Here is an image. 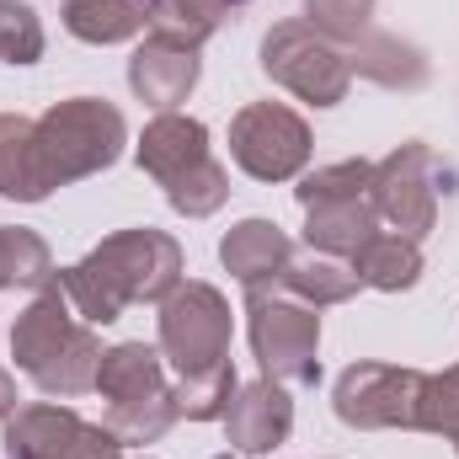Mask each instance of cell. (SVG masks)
<instances>
[{
  "label": "cell",
  "instance_id": "ba28073f",
  "mask_svg": "<svg viewBox=\"0 0 459 459\" xmlns=\"http://www.w3.org/2000/svg\"><path fill=\"white\" fill-rule=\"evenodd\" d=\"M422 390L428 374L422 368H401V363H352L337 379V417L347 428H422Z\"/></svg>",
  "mask_w": 459,
  "mask_h": 459
},
{
  "label": "cell",
  "instance_id": "d6986e66",
  "mask_svg": "<svg viewBox=\"0 0 459 459\" xmlns=\"http://www.w3.org/2000/svg\"><path fill=\"white\" fill-rule=\"evenodd\" d=\"M352 273L363 289H379V294H401L422 278V246L411 235H374L358 256H352Z\"/></svg>",
  "mask_w": 459,
  "mask_h": 459
},
{
  "label": "cell",
  "instance_id": "277c9868",
  "mask_svg": "<svg viewBox=\"0 0 459 459\" xmlns=\"http://www.w3.org/2000/svg\"><path fill=\"white\" fill-rule=\"evenodd\" d=\"M246 332H251V352L262 363L267 379L278 385H316L321 379V316L283 294L278 283H262V289H246Z\"/></svg>",
  "mask_w": 459,
  "mask_h": 459
},
{
  "label": "cell",
  "instance_id": "cb8c5ba5",
  "mask_svg": "<svg viewBox=\"0 0 459 459\" xmlns=\"http://www.w3.org/2000/svg\"><path fill=\"white\" fill-rule=\"evenodd\" d=\"M230 198V171L209 155L198 171H187V177H177L171 187H166V204L177 209V214H187V220H209V214H220Z\"/></svg>",
  "mask_w": 459,
  "mask_h": 459
},
{
  "label": "cell",
  "instance_id": "d4e9b609",
  "mask_svg": "<svg viewBox=\"0 0 459 459\" xmlns=\"http://www.w3.org/2000/svg\"><path fill=\"white\" fill-rule=\"evenodd\" d=\"M235 363H220L209 374H193V379H177V417L187 422H220L230 411V395H235Z\"/></svg>",
  "mask_w": 459,
  "mask_h": 459
},
{
  "label": "cell",
  "instance_id": "4316f807",
  "mask_svg": "<svg viewBox=\"0 0 459 459\" xmlns=\"http://www.w3.org/2000/svg\"><path fill=\"white\" fill-rule=\"evenodd\" d=\"M43 59V22L27 0H0V65H38Z\"/></svg>",
  "mask_w": 459,
  "mask_h": 459
},
{
  "label": "cell",
  "instance_id": "4fadbf2b",
  "mask_svg": "<svg viewBox=\"0 0 459 459\" xmlns=\"http://www.w3.org/2000/svg\"><path fill=\"white\" fill-rule=\"evenodd\" d=\"M97 390L113 406H139V401H166L177 395V385L166 379V358L160 347L150 342H117L102 352V368H97Z\"/></svg>",
  "mask_w": 459,
  "mask_h": 459
},
{
  "label": "cell",
  "instance_id": "6da1fadb",
  "mask_svg": "<svg viewBox=\"0 0 459 459\" xmlns=\"http://www.w3.org/2000/svg\"><path fill=\"white\" fill-rule=\"evenodd\" d=\"M54 283L86 326H113L128 305H160L182 283V246L166 230H117Z\"/></svg>",
  "mask_w": 459,
  "mask_h": 459
},
{
  "label": "cell",
  "instance_id": "d6a6232c",
  "mask_svg": "<svg viewBox=\"0 0 459 459\" xmlns=\"http://www.w3.org/2000/svg\"><path fill=\"white\" fill-rule=\"evenodd\" d=\"M455 444H459V438H455Z\"/></svg>",
  "mask_w": 459,
  "mask_h": 459
},
{
  "label": "cell",
  "instance_id": "ac0fdd59",
  "mask_svg": "<svg viewBox=\"0 0 459 459\" xmlns=\"http://www.w3.org/2000/svg\"><path fill=\"white\" fill-rule=\"evenodd\" d=\"M305 240L310 251H326V256H342L352 262L374 235H379V214L368 209V198H352V204H321V209H305Z\"/></svg>",
  "mask_w": 459,
  "mask_h": 459
},
{
  "label": "cell",
  "instance_id": "836d02e7",
  "mask_svg": "<svg viewBox=\"0 0 459 459\" xmlns=\"http://www.w3.org/2000/svg\"><path fill=\"white\" fill-rule=\"evenodd\" d=\"M117 459H123V455H117Z\"/></svg>",
  "mask_w": 459,
  "mask_h": 459
},
{
  "label": "cell",
  "instance_id": "44dd1931",
  "mask_svg": "<svg viewBox=\"0 0 459 459\" xmlns=\"http://www.w3.org/2000/svg\"><path fill=\"white\" fill-rule=\"evenodd\" d=\"M65 27L81 43H128L150 27L144 0H65Z\"/></svg>",
  "mask_w": 459,
  "mask_h": 459
},
{
  "label": "cell",
  "instance_id": "8992f818",
  "mask_svg": "<svg viewBox=\"0 0 459 459\" xmlns=\"http://www.w3.org/2000/svg\"><path fill=\"white\" fill-rule=\"evenodd\" d=\"M160 358L177 368V379L230 363V299L214 283L193 278L160 299Z\"/></svg>",
  "mask_w": 459,
  "mask_h": 459
},
{
  "label": "cell",
  "instance_id": "f546056e",
  "mask_svg": "<svg viewBox=\"0 0 459 459\" xmlns=\"http://www.w3.org/2000/svg\"><path fill=\"white\" fill-rule=\"evenodd\" d=\"M11 411H16V379H11V374L0 368V422H5Z\"/></svg>",
  "mask_w": 459,
  "mask_h": 459
},
{
  "label": "cell",
  "instance_id": "f1b7e54d",
  "mask_svg": "<svg viewBox=\"0 0 459 459\" xmlns=\"http://www.w3.org/2000/svg\"><path fill=\"white\" fill-rule=\"evenodd\" d=\"M422 428L428 433H444L459 438V363L444 374H428V390H422Z\"/></svg>",
  "mask_w": 459,
  "mask_h": 459
},
{
  "label": "cell",
  "instance_id": "83f0119b",
  "mask_svg": "<svg viewBox=\"0 0 459 459\" xmlns=\"http://www.w3.org/2000/svg\"><path fill=\"white\" fill-rule=\"evenodd\" d=\"M368 16L374 0H305V22L332 43H358L368 32Z\"/></svg>",
  "mask_w": 459,
  "mask_h": 459
},
{
  "label": "cell",
  "instance_id": "9c48e42d",
  "mask_svg": "<svg viewBox=\"0 0 459 459\" xmlns=\"http://www.w3.org/2000/svg\"><path fill=\"white\" fill-rule=\"evenodd\" d=\"M230 155L256 182H289L310 160V128L283 102H251L230 123Z\"/></svg>",
  "mask_w": 459,
  "mask_h": 459
},
{
  "label": "cell",
  "instance_id": "3957f363",
  "mask_svg": "<svg viewBox=\"0 0 459 459\" xmlns=\"http://www.w3.org/2000/svg\"><path fill=\"white\" fill-rule=\"evenodd\" d=\"M128 144V123L113 102L97 97H70L54 102L48 113L32 123V155H38V177L43 187H70L81 177L108 171Z\"/></svg>",
  "mask_w": 459,
  "mask_h": 459
},
{
  "label": "cell",
  "instance_id": "5b68a950",
  "mask_svg": "<svg viewBox=\"0 0 459 459\" xmlns=\"http://www.w3.org/2000/svg\"><path fill=\"white\" fill-rule=\"evenodd\" d=\"M449 193H455V166L438 160L428 144H401L368 177V209L385 225H395V235H411V240H422L438 225V204Z\"/></svg>",
  "mask_w": 459,
  "mask_h": 459
},
{
  "label": "cell",
  "instance_id": "7402d4cb",
  "mask_svg": "<svg viewBox=\"0 0 459 459\" xmlns=\"http://www.w3.org/2000/svg\"><path fill=\"white\" fill-rule=\"evenodd\" d=\"M246 0H150L144 16H150V32L160 38H177L187 48H204V38L220 32L230 11H240Z\"/></svg>",
  "mask_w": 459,
  "mask_h": 459
},
{
  "label": "cell",
  "instance_id": "ffe728a7",
  "mask_svg": "<svg viewBox=\"0 0 459 459\" xmlns=\"http://www.w3.org/2000/svg\"><path fill=\"white\" fill-rule=\"evenodd\" d=\"M0 198H16V204L48 198L38 177V155H32V117L22 113H0Z\"/></svg>",
  "mask_w": 459,
  "mask_h": 459
},
{
  "label": "cell",
  "instance_id": "e0dca14e",
  "mask_svg": "<svg viewBox=\"0 0 459 459\" xmlns=\"http://www.w3.org/2000/svg\"><path fill=\"white\" fill-rule=\"evenodd\" d=\"M278 289H283V294H294V299H305L310 310H326V305H347L363 283H358L352 262L326 256V251H305V256H289V267H283Z\"/></svg>",
  "mask_w": 459,
  "mask_h": 459
},
{
  "label": "cell",
  "instance_id": "52a82bcc",
  "mask_svg": "<svg viewBox=\"0 0 459 459\" xmlns=\"http://www.w3.org/2000/svg\"><path fill=\"white\" fill-rule=\"evenodd\" d=\"M262 75L278 81L283 91H294L310 108H337L352 86V65L347 54L321 38L310 22H278L262 38Z\"/></svg>",
  "mask_w": 459,
  "mask_h": 459
},
{
  "label": "cell",
  "instance_id": "9a60e30c",
  "mask_svg": "<svg viewBox=\"0 0 459 459\" xmlns=\"http://www.w3.org/2000/svg\"><path fill=\"white\" fill-rule=\"evenodd\" d=\"M289 256H294V240L273 225V220H240V225L220 240V262H225L246 289L278 283L283 267H289Z\"/></svg>",
  "mask_w": 459,
  "mask_h": 459
},
{
  "label": "cell",
  "instance_id": "7c38bea8",
  "mask_svg": "<svg viewBox=\"0 0 459 459\" xmlns=\"http://www.w3.org/2000/svg\"><path fill=\"white\" fill-rule=\"evenodd\" d=\"M128 86L155 113H177V102H187V91L198 86V48L150 32V43H139L128 59Z\"/></svg>",
  "mask_w": 459,
  "mask_h": 459
},
{
  "label": "cell",
  "instance_id": "30bf717a",
  "mask_svg": "<svg viewBox=\"0 0 459 459\" xmlns=\"http://www.w3.org/2000/svg\"><path fill=\"white\" fill-rule=\"evenodd\" d=\"M123 444L108 422H86L70 406L38 401L5 417V459H117Z\"/></svg>",
  "mask_w": 459,
  "mask_h": 459
},
{
  "label": "cell",
  "instance_id": "7a4b0ae2",
  "mask_svg": "<svg viewBox=\"0 0 459 459\" xmlns=\"http://www.w3.org/2000/svg\"><path fill=\"white\" fill-rule=\"evenodd\" d=\"M11 358L16 368L59 401H75L86 390H97V368H102V342L97 332L75 316V305L65 299L59 283L38 289V299L16 316L11 326Z\"/></svg>",
  "mask_w": 459,
  "mask_h": 459
},
{
  "label": "cell",
  "instance_id": "1f68e13d",
  "mask_svg": "<svg viewBox=\"0 0 459 459\" xmlns=\"http://www.w3.org/2000/svg\"><path fill=\"white\" fill-rule=\"evenodd\" d=\"M144 5H150V0H144Z\"/></svg>",
  "mask_w": 459,
  "mask_h": 459
},
{
  "label": "cell",
  "instance_id": "8fae6325",
  "mask_svg": "<svg viewBox=\"0 0 459 459\" xmlns=\"http://www.w3.org/2000/svg\"><path fill=\"white\" fill-rule=\"evenodd\" d=\"M225 428H230V444L240 455H273L289 428H294V401H289V385L278 379H251V385H235L230 395V411H225Z\"/></svg>",
  "mask_w": 459,
  "mask_h": 459
},
{
  "label": "cell",
  "instance_id": "603a6c76",
  "mask_svg": "<svg viewBox=\"0 0 459 459\" xmlns=\"http://www.w3.org/2000/svg\"><path fill=\"white\" fill-rule=\"evenodd\" d=\"M54 278V256L32 230L0 225V289H48Z\"/></svg>",
  "mask_w": 459,
  "mask_h": 459
},
{
  "label": "cell",
  "instance_id": "484cf974",
  "mask_svg": "<svg viewBox=\"0 0 459 459\" xmlns=\"http://www.w3.org/2000/svg\"><path fill=\"white\" fill-rule=\"evenodd\" d=\"M368 177H374L368 160H337V166L310 171V177L294 187V198H299L305 209H321V204H352V198H368Z\"/></svg>",
  "mask_w": 459,
  "mask_h": 459
},
{
  "label": "cell",
  "instance_id": "5bb4252c",
  "mask_svg": "<svg viewBox=\"0 0 459 459\" xmlns=\"http://www.w3.org/2000/svg\"><path fill=\"white\" fill-rule=\"evenodd\" d=\"M139 166L160 182V187H171L177 177H187V171H198L204 160H209V128L198 123V117H182V113H160L144 134H139Z\"/></svg>",
  "mask_w": 459,
  "mask_h": 459
},
{
  "label": "cell",
  "instance_id": "4dcf8cb0",
  "mask_svg": "<svg viewBox=\"0 0 459 459\" xmlns=\"http://www.w3.org/2000/svg\"><path fill=\"white\" fill-rule=\"evenodd\" d=\"M220 459H235V455H220Z\"/></svg>",
  "mask_w": 459,
  "mask_h": 459
},
{
  "label": "cell",
  "instance_id": "2e32d148",
  "mask_svg": "<svg viewBox=\"0 0 459 459\" xmlns=\"http://www.w3.org/2000/svg\"><path fill=\"white\" fill-rule=\"evenodd\" d=\"M347 65H352V75H363V81H374L385 91H422L428 86V54L417 43L395 38V32H374L368 27L352 43Z\"/></svg>",
  "mask_w": 459,
  "mask_h": 459
}]
</instances>
